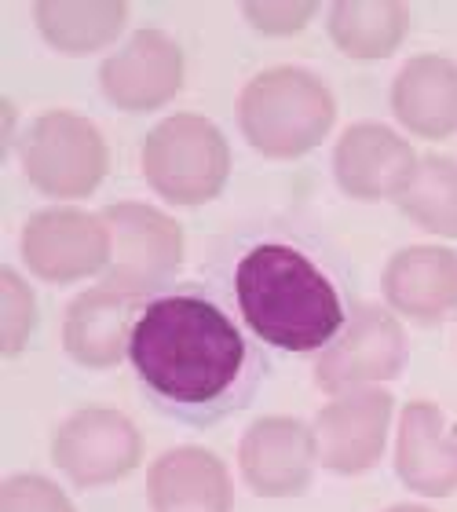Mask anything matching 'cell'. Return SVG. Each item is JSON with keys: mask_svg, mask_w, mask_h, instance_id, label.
Here are the masks:
<instances>
[{"mask_svg": "<svg viewBox=\"0 0 457 512\" xmlns=\"http://www.w3.org/2000/svg\"><path fill=\"white\" fill-rule=\"evenodd\" d=\"M406 359H410L406 333L392 311L377 308V304H355L348 330L319 355L315 381L322 392L344 395L373 381L399 377Z\"/></svg>", "mask_w": 457, "mask_h": 512, "instance_id": "cell-7", "label": "cell"}, {"mask_svg": "<svg viewBox=\"0 0 457 512\" xmlns=\"http://www.w3.org/2000/svg\"><path fill=\"white\" fill-rule=\"evenodd\" d=\"M337 118L333 92L311 70L275 66L238 96V125L264 158H300L326 139Z\"/></svg>", "mask_w": 457, "mask_h": 512, "instance_id": "cell-3", "label": "cell"}, {"mask_svg": "<svg viewBox=\"0 0 457 512\" xmlns=\"http://www.w3.org/2000/svg\"><path fill=\"white\" fill-rule=\"evenodd\" d=\"M128 366L154 410L194 428L245 410L267 377L264 344L213 286H169L143 300Z\"/></svg>", "mask_w": 457, "mask_h": 512, "instance_id": "cell-1", "label": "cell"}, {"mask_svg": "<svg viewBox=\"0 0 457 512\" xmlns=\"http://www.w3.org/2000/svg\"><path fill=\"white\" fill-rule=\"evenodd\" d=\"M37 30L59 52H96L125 30V4H37Z\"/></svg>", "mask_w": 457, "mask_h": 512, "instance_id": "cell-21", "label": "cell"}, {"mask_svg": "<svg viewBox=\"0 0 457 512\" xmlns=\"http://www.w3.org/2000/svg\"><path fill=\"white\" fill-rule=\"evenodd\" d=\"M110 227V264L103 286L128 297H154L172 282L183 256V231L172 216L143 202H117L103 213Z\"/></svg>", "mask_w": 457, "mask_h": 512, "instance_id": "cell-6", "label": "cell"}, {"mask_svg": "<svg viewBox=\"0 0 457 512\" xmlns=\"http://www.w3.org/2000/svg\"><path fill=\"white\" fill-rule=\"evenodd\" d=\"M384 297L417 322H443L457 311V253L439 246H410L384 267Z\"/></svg>", "mask_w": 457, "mask_h": 512, "instance_id": "cell-16", "label": "cell"}, {"mask_svg": "<svg viewBox=\"0 0 457 512\" xmlns=\"http://www.w3.org/2000/svg\"><path fill=\"white\" fill-rule=\"evenodd\" d=\"M52 454L74 487H107L139 465L143 439L125 414L107 406H88L59 428Z\"/></svg>", "mask_w": 457, "mask_h": 512, "instance_id": "cell-8", "label": "cell"}, {"mask_svg": "<svg viewBox=\"0 0 457 512\" xmlns=\"http://www.w3.org/2000/svg\"><path fill=\"white\" fill-rule=\"evenodd\" d=\"M395 472L410 491L447 498L457 491V425L436 403H406L399 417Z\"/></svg>", "mask_w": 457, "mask_h": 512, "instance_id": "cell-13", "label": "cell"}, {"mask_svg": "<svg viewBox=\"0 0 457 512\" xmlns=\"http://www.w3.org/2000/svg\"><path fill=\"white\" fill-rule=\"evenodd\" d=\"M384 512H428V509H421V505H392V509Z\"/></svg>", "mask_w": 457, "mask_h": 512, "instance_id": "cell-25", "label": "cell"}, {"mask_svg": "<svg viewBox=\"0 0 457 512\" xmlns=\"http://www.w3.org/2000/svg\"><path fill=\"white\" fill-rule=\"evenodd\" d=\"M392 425V395L381 388H355L337 395L315 417V447L330 472L355 476L373 469L384 454V439Z\"/></svg>", "mask_w": 457, "mask_h": 512, "instance_id": "cell-10", "label": "cell"}, {"mask_svg": "<svg viewBox=\"0 0 457 512\" xmlns=\"http://www.w3.org/2000/svg\"><path fill=\"white\" fill-rule=\"evenodd\" d=\"M392 110L410 132L447 139L457 132V63L447 55H414L392 85Z\"/></svg>", "mask_w": 457, "mask_h": 512, "instance_id": "cell-18", "label": "cell"}, {"mask_svg": "<svg viewBox=\"0 0 457 512\" xmlns=\"http://www.w3.org/2000/svg\"><path fill=\"white\" fill-rule=\"evenodd\" d=\"M139 297H128L121 289L96 286L66 308L63 344L70 359L88 370H110L121 359H128V337L136 326V315L143 304Z\"/></svg>", "mask_w": 457, "mask_h": 512, "instance_id": "cell-15", "label": "cell"}, {"mask_svg": "<svg viewBox=\"0 0 457 512\" xmlns=\"http://www.w3.org/2000/svg\"><path fill=\"white\" fill-rule=\"evenodd\" d=\"M414 150L403 136H395L388 125L359 121L341 136L333 150V176L348 198L377 202L392 198L406 172L414 169Z\"/></svg>", "mask_w": 457, "mask_h": 512, "instance_id": "cell-14", "label": "cell"}, {"mask_svg": "<svg viewBox=\"0 0 457 512\" xmlns=\"http://www.w3.org/2000/svg\"><path fill=\"white\" fill-rule=\"evenodd\" d=\"M22 165L37 191L52 198H88L107 176V143L81 114L52 110L22 139Z\"/></svg>", "mask_w": 457, "mask_h": 512, "instance_id": "cell-5", "label": "cell"}, {"mask_svg": "<svg viewBox=\"0 0 457 512\" xmlns=\"http://www.w3.org/2000/svg\"><path fill=\"white\" fill-rule=\"evenodd\" d=\"M183 85V52L169 33L136 30L99 70L103 96L121 110H154Z\"/></svg>", "mask_w": 457, "mask_h": 512, "instance_id": "cell-11", "label": "cell"}, {"mask_svg": "<svg viewBox=\"0 0 457 512\" xmlns=\"http://www.w3.org/2000/svg\"><path fill=\"white\" fill-rule=\"evenodd\" d=\"M4 512H74L66 494L41 476H11L4 480Z\"/></svg>", "mask_w": 457, "mask_h": 512, "instance_id": "cell-22", "label": "cell"}, {"mask_svg": "<svg viewBox=\"0 0 457 512\" xmlns=\"http://www.w3.org/2000/svg\"><path fill=\"white\" fill-rule=\"evenodd\" d=\"M30 319H33L30 289L22 286V278L11 267H4V355L22 352L26 333H30Z\"/></svg>", "mask_w": 457, "mask_h": 512, "instance_id": "cell-23", "label": "cell"}, {"mask_svg": "<svg viewBox=\"0 0 457 512\" xmlns=\"http://www.w3.org/2000/svg\"><path fill=\"white\" fill-rule=\"evenodd\" d=\"M392 202L403 209L417 227L432 235L457 238V161L443 154L417 158L414 169L406 172Z\"/></svg>", "mask_w": 457, "mask_h": 512, "instance_id": "cell-19", "label": "cell"}, {"mask_svg": "<svg viewBox=\"0 0 457 512\" xmlns=\"http://www.w3.org/2000/svg\"><path fill=\"white\" fill-rule=\"evenodd\" d=\"M245 15L267 33H289L315 15V4H245Z\"/></svg>", "mask_w": 457, "mask_h": 512, "instance_id": "cell-24", "label": "cell"}, {"mask_svg": "<svg viewBox=\"0 0 457 512\" xmlns=\"http://www.w3.org/2000/svg\"><path fill=\"white\" fill-rule=\"evenodd\" d=\"M410 30L406 4H333L330 37L355 59H384Z\"/></svg>", "mask_w": 457, "mask_h": 512, "instance_id": "cell-20", "label": "cell"}, {"mask_svg": "<svg viewBox=\"0 0 457 512\" xmlns=\"http://www.w3.org/2000/svg\"><path fill=\"white\" fill-rule=\"evenodd\" d=\"M22 256L33 275L55 286L107 271L110 264V227L103 216L81 209H44L26 220Z\"/></svg>", "mask_w": 457, "mask_h": 512, "instance_id": "cell-9", "label": "cell"}, {"mask_svg": "<svg viewBox=\"0 0 457 512\" xmlns=\"http://www.w3.org/2000/svg\"><path fill=\"white\" fill-rule=\"evenodd\" d=\"M238 461L249 487L264 498H289L308 491L319 461L315 432L297 417H260L242 436Z\"/></svg>", "mask_w": 457, "mask_h": 512, "instance_id": "cell-12", "label": "cell"}, {"mask_svg": "<svg viewBox=\"0 0 457 512\" xmlns=\"http://www.w3.org/2000/svg\"><path fill=\"white\" fill-rule=\"evenodd\" d=\"M231 147L224 132L202 114H172L147 132L143 176L161 198L176 205H202L224 191Z\"/></svg>", "mask_w": 457, "mask_h": 512, "instance_id": "cell-4", "label": "cell"}, {"mask_svg": "<svg viewBox=\"0 0 457 512\" xmlns=\"http://www.w3.org/2000/svg\"><path fill=\"white\" fill-rule=\"evenodd\" d=\"M147 494L154 512H231V476L209 450L180 447L150 465Z\"/></svg>", "mask_w": 457, "mask_h": 512, "instance_id": "cell-17", "label": "cell"}, {"mask_svg": "<svg viewBox=\"0 0 457 512\" xmlns=\"http://www.w3.org/2000/svg\"><path fill=\"white\" fill-rule=\"evenodd\" d=\"M213 286L256 341L282 355L326 352L355 315L341 260L315 238L260 224L216 246Z\"/></svg>", "mask_w": 457, "mask_h": 512, "instance_id": "cell-2", "label": "cell"}]
</instances>
